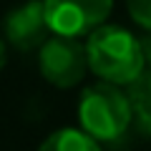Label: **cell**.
Segmentation results:
<instances>
[{"instance_id":"cell-7","label":"cell","mask_w":151,"mask_h":151,"mask_svg":"<svg viewBox=\"0 0 151 151\" xmlns=\"http://www.w3.org/2000/svg\"><path fill=\"white\" fill-rule=\"evenodd\" d=\"M38 151H101V144L83 129H58L45 136Z\"/></svg>"},{"instance_id":"cell-2","label":"cell","mask_w":151,"mask_h":151,"mask_svg":"<svg viewBox=\"0 0 151 151\" xmlns=\"http://www.w3.org/2000/svg\"><path fill=\"white\" fill-rule=\"evenodd\" d=\"M88 70L96 73L101 81H111L119 86H129L144 73V53L141 43L131 30L121 25H98L86 35Z\"/></svg>"},{"instance_id":"cell-4","label":"cell","mask_w":151,"mask_h":151,"mask_svg":"<svg viewBox=\"0 0 151 151\" xmlns=\"http://www.w3.org/2000/svg\"><path fill=\"white\" fill-rule=\"evenodd\" d=\"M43 8L55 35L83 38L108 20L113 0H43Z\"/></svg>"},{"instance_id":"cell-10","label":"cell","mask_w":151,"mask_h":151,"mask_svg":"<svg viewBox=\"0 0 151 151\" xmlns=\"http://www.w3.org/2000/svg\"><path fill=\"white\" fill-rule=\"evenodd\" d=\"M8 63V45H5V38H0V70L5 68Z\"/></svg>"},{"instance_id":"cell-3","label":"cell","mask_w":151,"mask_h":151,"mask_svg":"<svg viewBox=\"0 0 151 151\" xmlns=\"http://www.w3.org/2000/svg\"><path fill=\"white\" fill-rule=\"evenodd\" d=\"M38 68L40 76L55 88H73L86 78L88 53L78 38L50 35L38 48Z\"/></svg>"},{"instance_id":"cell-9","label":"cell","mask_w":151,"mask_h":151,"mask_svg":"<svg viewBox=\"0 0 151 151\" xmlns=\"http://www.w3.org/2000/svg\"><path fill=\"white\" fill-rule=\"evenodd\" d=\"M139 43H141V53H144L146 68H151V30H146V35L139 38Z\"/></svg>"},{"instance_id":"cell-5","label":"cell","mask_w":151,"mask_h":151,"mask_svg":"<svg viewBox=\"0 0 151 151\" xmlns=\"http://www.w3.org/2000/svg\"><path fill=\"white\" fill-rule=\"evenodd\" d=\"M3 33H5V43H10L20 53L38 50L53 35L45 18L43 0H25L23 5L13 8L3 18Z\"/></svg>"},{"instance_id":"cell-6","label":"cell","mask_w":151,"mask_h":151,"mask_svg":"<svg viewBox=\"0 0 151 151\" xmlns=\"http://www.w3.org/2000/svg\"><path fill=\"white\" fill-rule=\"evenodd\" d=\"M129 98L134 108V121L144 134L151 136V68H144V73L129 83Z\"/></svg>"},{"instance_id":"cell-1","label":"cell","mask_w":151,"mask_h":151,"mask_svg":"<svg viewBox=\"0 0 151 151\" xmlns=\"http://www.w3.org/2000/svg\"><path fill=\"white\" fill-rule=\"evenodd\" d=\"M78 124L88 136L106 146H116L126 139L134 124L131 98L119 83L101 81L81 91L78 98Z\"/></svg>"},{"instance_id":"cell-8","label":"cell","mask_w":151,"mask_h":151,"mask_svg":"<svg viewBox=\"0 0 151 151\" xmlns=\"http://www.w3.org/2000/svg\"><path fill=\"white\" fill-rule=\"evenodd\" d=\"M131 20L144 30H151V0H126Z\"/></svg>"}]
</instances>
